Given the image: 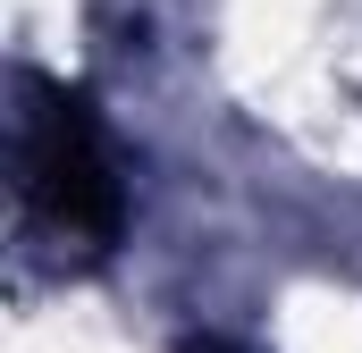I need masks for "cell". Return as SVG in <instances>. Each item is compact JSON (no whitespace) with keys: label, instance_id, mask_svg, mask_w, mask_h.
I'll return each mask as SVG.
<instances>
[{"label":"cell","instance_id":"1","mask_svg":"<svg viewBox=\"0 0 362 353\" xmlns=\"http://www.w3.org/2000/svg\"><path fill=\"white\" fill-rule=\"evenodd\" d=\"M17 210L59 244H93L110 227V169L93 152V118L51 76H25V109H17Z\"/></svg>","mask_w":362,"mask_h":353}]
</instances>
